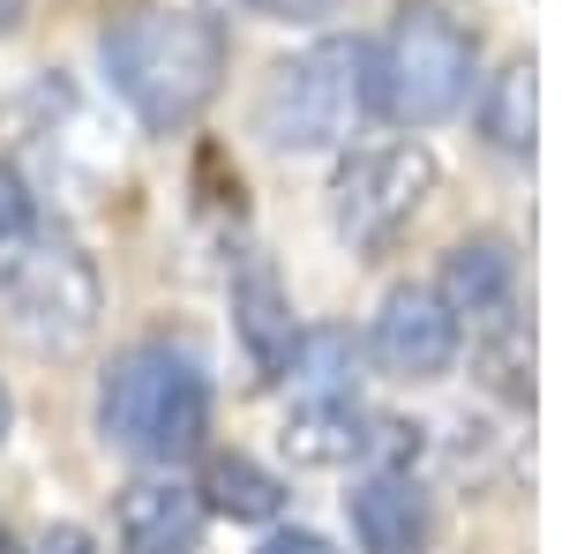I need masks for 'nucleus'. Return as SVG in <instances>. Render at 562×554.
I'll return each instance as SVG.
<instances>
[{
  "label": "nucleus",
  "instance_id": "obj_16",
  "mask_svg": "<svg viewBox=\"0 0 562 554\" xmlns=\"http://www.w3.org/2000/svg\"><path fill=\"white\" fill-rule=\"evenodd\" d=\"M360 457H375L383 472H405L413 457H420V427H405V420H368V427H360Z\"/></svg>",
  "mask_w": 562,
  "mask_h": 554
},
{
  "label": "nucleus",
  "instance_id": "obj_8",
  "mask_svg": "<svg viewBox=\"0 0 562 554\" xmlns=\"http://www.w3.org/2000/svg\"><path fill=\"white\" fill-rule=\"evenodd\" d=\"M113 524H121V554H195L203 547V495L180 479H135Z\"/></svg>",
  "mask_w": 562,
  "mask_h": 554
},
{
  "label": "nucleus",
  "instance_id": "obj_3",
  "mask_svg": "<svg viewBox=\"0 0 562 554\" xmlns=\"http://www.w3.org/2000/svg\"><path fill=\"white\" fill-rule=\"evenodd\" d=\"M360 113H368V45L323 38L270 68L256 98V135L270 150H338Z\"/></svg>",
  "mask_w": 562,
  "mask_h": 554
},
{
  "label": "nucleus",
  "instance_id": "obj_11",
  "mask_svg": "<svg viewBox=\"0 0 562 554\" xmlns=\"http://www.w3.org/2000/svg\"><path fill=\"white\" fill-rule=\"evenodd\" d=\"M480 135L503 158H532L540 143V68L532 60H503L487 90H480Z\"/></svg>",
  "mask_w": 562,
  "mask_h": 554
},
{
  "label": "nucleus",
  "instance_id": "obj_4",
  "mask_svg": "<svg viewBox=\"0 0 562 554\" xmlns=\"http://www.w3.org/2000/svg\"><path fill=\"white\" fill-rule=\"evenodd\" d=\"M473 90V38L435 15V8H413L390 23V38L368 53V105L397 121V128H435L465 105Z\"/></svg>",
  "mask_w": 562,
  "mask_h": 554
},
{
  "label": "nucleus",
  "instance_id": "obj_20",
  "mask_svg": "<svg viewBox=\"0 0 562 554\" xmlns=\"http://www.w3.org/2000/svg\"><path fill=\"white\" fill-rule=\"evenodd\" d=\"M83 547H90L83 532H76V524H60V532H45V547H38V554H83Z\"/></svg>",
  "mask_w": 562,
  "mask_h": 554
},
{
  "label": "nucleus",
  "instance_id": "obj_15",
  "mask_svg": "<svg viewBox=\"0 0 562 554\" xmlns=\"http://www.w3.org/2000/svg\"><path fill=\"white\" fill-rule=\"evenodd\" d=\"M360 412L352 405H293V420H285V450H293V465H352L360 457Z\"/></svg>",
  "mask_w": 562,
  "mask_h": 554
},
{
  "label": "nucleus",
  "instance_id": "obj_1",
  "mask_svg": "<svg viewBox=\"0 0 562 554\" xmlns=\"http://www.w3.org/2000/svg\"><path fill=\"white\" fill-rule=\"evenodd\" d=\"M105 76L143 128H188L225 83V31L195 8H143L105 38Z\"/></svg>",
  "mask_w": 562,
  "mask_h": 554
},
{
  "label": "nucleus",
  "instance_id": "obj_14",
  "mask_svg": "<svg viewBox=\"0 0 562 554\" xmlns=\"http://www.w3.org/2000/svg\"><path fill=\"white\" fill-rule=\"evenodd\" d=\"M195 495H203V510H225V517H240V524H262V517H278V502H285L278 472H262L256 457H211Z\"/></svg>",
  "mask_w": 562,
  "mask_h": 554
},
{
  "label": "nucleus",
  "instance_id": "obj_12",
  "mask_svg": "<svg viewBox=\"0 0 562 554\" xmlns=\"http://www.w3.org/2000/svg\"><path fill=\"white\" fill-rule=\"evenodd\" d=\"M233 323H240V344H248V360H256L262 375H278L301 330H293V307H285V293H278L270 262H248V270L233 278Z\"/></svg>",
  "mask_w": 562,
  "mask_h": 554
},
{
  "label": "nucleus",
  "instance_id": "obj_17",
  "mask_svg": "<svg viewBox=\"0 0 562 554\" xmlns=\"http://www.w3.org/2000/svg\"><path fill=\"white\" fill-rule=\"evenodd\" d=\"M15 233H31V188L0 166V240H15Z\"/></svg>",
  "mask_w": 562,
  "mask_h": 554
},
{
  "label": "nucleus",
  "instance_id": "obj_7",
  "mask_svg": "<svg viewBox=\"0 0 562 554\" xmlns=\"http://www.w3.org/2000/svg\"><path fill=\"white\" fill-rule=\"evenodd\" d=\"M368 344H375V360H383L390 375L435 383V375L458 360V315L442 307L435 285H397V293H383V307H375Z\"/></svg>",
  "mask_w": 562,
  "mask_h": 554
},
{
  "label": "nucleus",
  "instance_id": "obj_22",
  "mask_svg": "<svg viewBox=\"0 0 562 554\" xmlns=\"http://www.w3.org/2000/svg\"><path fill=\"white\" fill-rule=\"evenodd\" d=\"M8 420H15V405H8V389H0V442H8Z\"/></svg>",
  "mask_w": 562,
  "mask_h": 554
},
{
  "label": "nucleus",
  "instance_id": "obj_23",
  "mask_svg": "<svg viewBox=\"0 0 562 554\" xmlns=\"http://www.w3.org/2000/svg\"><path fill=\"white\" fill-rule=\"evenodd\" d=\"M0 554H15V547H8V532H0Z\"/></svg>",
  "mask_w": 562,
  "mask_h": 554
},
{
  "label": "nucleus",
  "instance_id": "obj_9",
  "mask_svg": "<svg viewBox=\"0 0 562 554\" xmlns=\"http://www.w3.org/2000/svg\"><path fill=\"white\" fill-rule=\"evenodd\" d=\"M352 540L368 554H420L428 547V495L405 472H375L352 487Z\"/></svg>",
  "mask_w": 562,
  "mask_h": 554
},
{
  "label": "nucleus",
  "instance_id": "obj_21",
  "mask_svg": "<svg viewBox=\"0 0 562 554\" xmlns=\"http://www.w3.org/2000/svg\"><path fill=\"white\" fill-rule=\"evenodd\" d=\"M23 23V0H0V31H15Z\"/></svg>",
  "mask_w": 562,
  "mask_h": 554
},
{
  "label": "nucleus",
  "instance_id": "obj_10",
  "mask_svg": "<svg viewBox=\"0 0 562 554\" xmlns=\"http://www.w3.org/2000/svg\"><path fill=\"white\" fill-rule=\"evenodd\" d=\"M518 299V256L503 240H465L442 262V307L450 315H473V323H503Z\"/></svg>",
  "mask_w": 562,
  "mask_h": 554
},
{
  "label": "nucleus",
  "instance_id": "obj_19",
  "mask_svg": "<svg viewBox=\"0 0 562 554\" xmlns=\"http://www.w3.org/2000/svg\"><path fill=\"white\" fill-rule=\"evenodd\" d=\"M256 554H338L330 540H315V532H278L270 547H256Z\"/></svg>",
  "mask_w": 562,
  "mask_h": 554
},
{
  "label": "nucleus",
  "instance_id": "obj_6",
  "mask_svg": "<svg viewBox=\"0 0 562 554\" xmlns=\"http://www.w3.org/2000/svg\"><path fill=\"white\" fill-rule=\"evenodd\" d=\"M435 195V158L428 143H413V135H397V143H368V150H352L338 180H330V225H338V240L346 248H390L420 203Z\"/></svg>",
  "mask_w": 562,
  "mask_h": 554
},
{
  "label": "nucleus",
  "instance_id": "obj_13",
  "mask_svg": "<svg viewBox=\"0 0 562 554\" xmlns=\"http://www.w3.org/2000/svg\"><path fill=\"white\" fill-rule=\"evenodd\" d=\"M278 375L293 383V405H352L360 344H352L346 330H307V338H293V352H285Z\"/></svg>",
  "mask_w": 562,
  "mask_h": 554
},
{
  "label": "nucleus",
  "instance_id": "obj_18",
  "mask_svg": "<svg viewBox=\"0 0 562 554\" xmlns=\"http://www.w3.org/2000/svg\"><path fill=\"white\" fill-rule=\"evenodd\" d=\"M262 15H278V23H323V15H338V0H248Z\"/></svg>",
  "mask_w": 562,
  "mask_h": 554
},
{
  "label": "nucleus",
  "instance_id": "obj_5",
  "mask_svg": "<svg viewBox=\"0 0 562 554\" xmlns=\"http://www.w3.org/2000/svg\"><path fill=\"white\" fill-rule=\"evenodd\" d=\"M0 323L31 352H76L98 330V270L68 240H31L0 262Z\"/></svg>",
  "mask_w": 562,
  "mask_h": 554
},
{
  "label": "nucleus",
  "instance_id": "obj_2",
  "mask_svg": "<svg viewBox=\"0 0 562 554\" xmlns=\"http://www.w3.org/2000/svg\"><path fill=\"white\" fill-rule=\"evenodd\" d=\"M98 427L135 465H173L211 434V383L188 352L143 344L128 360H113V375L98 389Z\"/></svg>",
  "mask_w": 562,
  "mask_h": 554
}]
</instances>
